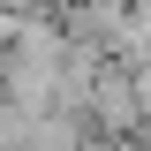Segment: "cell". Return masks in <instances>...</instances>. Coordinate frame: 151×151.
<instances>
[{
	"label": "cell",
	"instance_id": "obj_1",
	"mask_svg": "<svg viewBox=\"0 0 151 151\" xmlns=\"http://www.w3.org/2000/svg\"><path fill=\"white\" fill-rule=\"evenodd\" d=\"M121 151H151V136H129V144H121Z\"/></svg>",
	"mask_w": 151,
	"mask_h": 151
}]
</instances>
